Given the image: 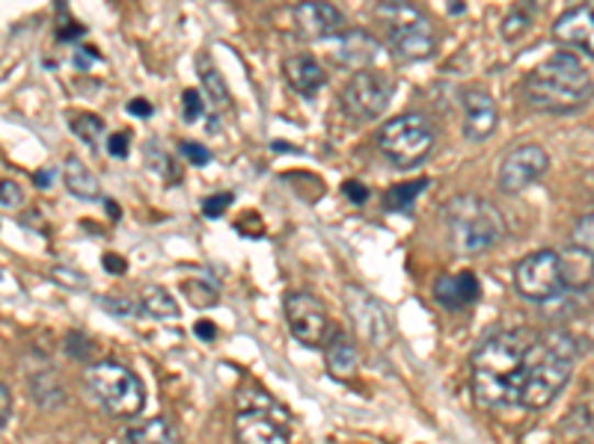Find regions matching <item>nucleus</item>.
I'll list each match as a JSON object with an SVG mask.
<instances>
[{
    "label": "nucleus",
    "mask_w": 594,
    "mask_h": 444,
    "mask_svg": "<svg viewBox=\"0 0 594 444\" xmlns=\"http://www.w3.org/2000/svg\"><path fill=\"white\" fill-rule=\"evenodd\" d=\"M535 329L517 326L487 335L473 353V397L482 409H517L524 391L529 346L535 341Z\"/></svg>",
    "instance_id": "1"
},
{
    "label": "nucleus",
    "mask_w": 594,
    "mask_h": 444,
    "mask_svg": "<svg viewBox=\"0 0 594 444\" xmlns=\"http://www.w3.org/2000/svg\"><path fill=\"white\" fill-rule=\"evenodd\" d=\"M576 358H580V344L574 335H568L564 329H547L538 332L529 346V362H526L524 391L517 409L538 412L562 395L568 379L574 376Z\"/></svg>",
    "instance_id": "2"
},
{
    "label": "nucleus",
    "mask_w": 594,
    "mask_h": 444,
    "mask_svg": "<svg viewBox=\"0 0 594 444\" xmlns=\"http://www.w3.org/2000/svg\"><path fill=\"white\" fill-rule=\"evenodd\" d=\"M524 95L535 110L568 116L583 110L592 99V71L571 50H556L538 62L524 80Z\"/></svg>",
    "instance_id": "3"
},
{
    "label": "nucleus",
    "mask_w": 594,
    "mask_h": 444,
    "mask_svg": "<svg viewBox=\"0 0 594 444\" xmlns=\"http://www.w3.org/2000/svg\"><path fill=\"white\" fill-rule=\"evenodd\" d=\"M444 223L449 243L461 255H482L500 247L505 237L503 210L482 196H452L444 207Z\"/></svg>",
    "instance_id": "4"
},
{
    "label": "nucleus",
    "mask_w": 594,
    "mask_h": 444,
    "mask_svg": "<svg viewBox=\"0 0 594 444\" xmlns=\"http://www.w3.org/2000/svg\"><path fill=\"white\" fill-rule=\"evenodd\" d=\"M374 21L402 62H423L437 54V33L428 12L413 0H378Z\"/></svg>",
    "instance_id": "5"
},
{
    "label": "nucleus",
    "mask_w": 594,
    "mask_h": 444,
    "mask_svg": "<svg viewBox=\"0 0 594 444\" xmlns=\"http://www.w3.org/2000/svg\"><path fill=\"white\" fill-rule=\"evenodd\" d=\"M235 435L242 444H292V414L250 385L238 391Z\"/></svg>",
    "instance_id": "6"
},
{
    "label": "nucleus",
    "mask_w": 594,
    "mask_h": 444,
    "mask_svg": "<svg viewBox=\"0 0 594 444\" xmlns=\"http://www.w3.org/2000/svg\"><path fill=\"white\" fill-rule=\"evenodd\" d=\"M87 388L99 406L113 418H137L146 403V391H143L141 376L134 374L132 367L120 365V362H96L87 367Z\"/></svg>",
    "instance_id": "7"
},
{
    "label": "nucleus",
    "mask_w": 594,
    "mask_h": 444,
    "mask_svg": "<svg viewBox=\"0 0 594 444\" xmlns=\"http://www.w3.org/2000/svg\"><path fill=\"white\" fill-rule=\"evenodd\" d=\"M434 143H437V134L423 113H402L393 122H386L378 134L383 158L399 169L423 167L425 160L432 158Z\"/></svg>",
    "instance_id": "8"
},
{
    "label": "nucleus",
    "mask_w": 594,
    "mask_h": 444,
    "mask_svg": "<svg viewBox=\"0 0 594 444\" xmlns=\"http://www.w3.org/2000/svg\"><path fill=\"white\" fill-rule=\"evenodd\" d=\"M514 287L529 303H550L564 294L562 255L556 249H538L514 266Z\"/></svg>",
    "instance_id": "9"
},
{
    "label": "nucleus",
    "mask_w": 594,
    "mask_h": 444,
    "mask_svg": "<svg viewBox=\"0 0 594 444\" xmlns=\"http://www.w3.org/2000/svg\"><path fill=\"white\" fill-rule=\"evenodd\" d=\"M393 80L381 75V71L363 69L357 71L348 87L343 89V107L348 116H354L357 122H374L378 116L386 113L390 101H393Z\"/></svg>",
    "instance_id": "10"
},
{
    "label": "nucleus",
    "mask_w": 594,
    "mask_h": 444,
    "mask_svg": "<svg viewBox=\"0 0 594 444\" xmlns=\"http://www.w3.org/2000/svg\"><path fill=\"white\" fill-rule=\"evenodd\" d=\"M285 308V323L303 346H324L333 335V323L327 308L306 291H289L282 299Z\"/></svg>",
    "instance_id": "11"
},
{
    "label": "nucleus",
    "mask_w": 594,
    "mask_h": 444,
    "mask_svg": "<svg viewBox=\"0 0 594 444\" xmlns=\"http://www.w3.org/2000/svg\"><path fill=\"white\" fill-rule=\"evenodd\" d=\"M345 308L351 315V323L357 335L363 338L366 344L372 346H390L393 341V320L386 317L383 306L372 294H366L363 287L348 285L345 287Z\"/></svg>",
    "instance_id": "12"
},
{
    "label": "nucleus",
    "mask_w": 594,
    "mask_h": 444,
    "mask_svg": "<svg viewBox=\"0 0 594 444\" xmlns=\"http://www.w3.org/2000/svg\"><path fill=\"white\" fill-rule=\"evenodd\" d=\"M547 169H550V158H547L545 148L535 146V143H524L503 158L500 172H496V184L503 193L514 196V193H524V190L533 187Z\"/></svg>",
    "instance_id": "13"
},
{
    "label": "nucleus",
    "mask_w": 594,
    "mask_h": 444,
    "mask_svg": "<svg viewBox=\"0 0 594 444\" xmlns=\"http://www.w3.org/2000/svg\"><path fill=\"white\" fill-rule=\"evenodd\" d=\"M345 19L327 0H301L294 7V27L303 39H333L339 36Z\"/></svg>",
    "instance_id": "14"
},
{
    "label": "nucleus",
    "mask_w": 594,
    "mask_h": 444,
    "mask_svg": "<svg viewBox=\"0 0 594 444\" xmlns=\"http://www.w3.org/2000/svg\"><path fill=\"white\" fill-rule=\"evenodd\" d=\"M461 130L470 143H484V139L496 130L500 110H496V101L491 99V92H484V89H467L461 95Z\"/></svg>",
    "instance_id": "15"
},
{
    "label": "nucleus",
    "mask_w": 594,
    "mask_h": 444,
    "mask_svg": "<svg viewBox=\"0 0 594 444\" xmlns=\"http://www.w3.org/2000/svg\"><path fill=\"white\" fill-rule=\"evenodd\" d=\"M553 39L568 48L583 50L585 57H592L594 50V19H592V3L574 7L568 10L562 19L553 24Z\"/></svg>",
    "instance_id": "16"
},
{
    "label": "nucleus",
    "mask_w": 594,
    "mask_h": 444,
    "mask_svg": "<svg viewBox=\"0 0 594 444\" xmlns=\"http://www.w3.org/2000/svg\"><path fill=\"white\" fill-rule=\"evenodd\" d=\"M482 296V282L475 278V273L463 270V273H446L434 282V299L449 311H461L470 308Z\"/></svg>",
    "instance_id": "17"
},
{
    "label": "nucleus",
    "mask_w": 594,
    "mask_h": 444,
    "mask_svg": "<svg viewBox=\"0 0 594 444\" xmlns=\"http://www.w3.org/2000/svg\"><path fill=\"white\" fill-rule=\"evenodd\" d=\"M282 75L289 80V87H292L298 95H303V99H313L315 92L327 83L318 59L310 57V54H292V57L282 62Z\"/></svg>",
    "instance_id": "18"
},
{
    "label": "nucleus",
    "mask_w": 594,
    "mask_h": 444,
    "mask_svg": "<svg viewBox=\"0 0 594 444\" xmlns=\"http://www.w3.org/2000/svg\"><path fill=\"white\" fill-rule=\"evenodd\" d=\"M381 54V45L374 39L372 33L366 30H348V33H339V48H336V57L348 69H369L374 59Z\"/></svg>",
    "instance_id": "19"
},
{
    "label": "nucleus",
    "mask_w": 594,
    "mask_h": 444,
    "mask_svg": "<svg viewBox=\"0 0 594 444\" xmlns=\"http://www.w3.org/2000/svg\"><path fill=\"white\" fill-rule=\"evenodd\" d=\"M324 350H327V371H330V376H336V379H351V376L357 374L360 355H357V346H354V341L345 335V332L333 329V335L327 338Z\"/></svg>",
    "instance_id": "20"
},
{
    "label": "nucleus",
    "mask_w": 594,
    "mask_h": 444,
    "mask_svg": "<svg viewBox=\"0 0 594 444\" xmlns=\"http://www.w3.org/2000/svg\"><path fill=\"white\" fill-rule=\"evenodd\" d=\"M63 181H66L71 196L81 198V202H99L101 198L99 178L92 175V169L81 158H66V163H63Z\"/></svg>",
    "instance_id": "21"
},
{
    "label": "nucleus",
    "mask_w": 594,
    "mask_h": 444,
    "mask_svg": "<svg viewBox=\"0 0 594 444\" xmlns=\"http://www.w3.org/2000/svg\"><path fill=\"white\" fill-rule=\"evenodd\" d=\"M122 444H179V433L167 418H149L128 426L122 435Z\"/></svg>",
    "instance_id": "22"
},
{
    "label": "nucleus",
    "mask_w": 594,
    "mask_h": 444,
    "mask_svg": "<svg viewBox=\"0 0 594 444\" xmlns=\"http://www.w3.org/2000/svg\"><path fill=\"white\" fill-rule=\"evenodd\" d=\"M197 71H200L202 92H205L209 104H212L214 110H229L232 104L229 89H226V80H223L221 69L214 66V59L209 57V54H200V57H197Z\"/></svg>",
    "instance_id": "23"
},
{
    "label": "nucleus",
    "mask_w": 594,
    "mask_h": 444,
    "mask_svg": "<svg viewBox=\"0 0 594 444\" xmlns=\"http://www.w3.org/2000/svg\"><path fill=\"white\" fill-rule=\"evenodd\" d=\"M141 311L155 317V320H179V299H176L167 287L152 285L143 291Z\"/></svg>",
    "instance_id": "24"
},
{
    "label": "nucleus",
    "mask_w": 594,
    "mask_h": 444,
    "mask_svg": "<svg viewBox=\"0 0 594 444\" xmlns=\"http://www.w3.org/2000/svg\"><path fill=\"white\" fill-rule=\"evenodd\" d=\"M425 187H428V178L393 184V187L383 193V207L393 210V214H411L413 205H416V198L423 196Z\"/></svg>",
    "instance_id": "25"
},
{
    "label": "nucleus",
    "mask_w": 594,
    "mask_h": 444,
    "mask_svg": "<svg viewBox=\"0 0 594 444\" xmlns=\"http://www.w3.org/2000/svg\"><path fill=\"white\" fill-rule=\"evenodd\" d=\"M535 0H520L517 7H514L508 15L503 19V24H500V33H503L505 42H517L524 33H529V27H533L535 21Z\"/></svg>",
    "instance_id": "26"
},
{
    "label": "nucleus",
    "mask_w": 594,
    "mask_h": 444,
    "mask_svg": "<svg viewBox=\"0 0 594 444\" xmlns=\"http://www.w3.org/2000/svg\"><path fill=\"white\" fill-rule=\"evenodd\" d=\"M71 134L87 148L99 151L101 137H104V122L96 113H78V116H71Z\"/></svg>",
    "instance_id": "27"
},
{
    "label": "nucleus",
    "mask_w": 594,
    "mask_h": 444,
    "mask_svg": "<svg viewBox=\"0 0 594 444\" xmlns=\"http://www.w3.org/2000/svg\"><path fill=\"white\" fill-rule=\"evenodd\" d=\"M182 291L188 294L197 308H212L221 303V294H217V287L209 285V282H202V278H188L182 285Z\"/></svg>",
    "instance_id": "28"
},
{
    "label": "nucleus",
    "mask_w": 594,
    "mask_h": 444,
    "mask_svg": "<svg viewBox=\"0 0 594 444\" xmlns=\"http://www.w3.org/2000/svg\"><path fill=\"white\" fill-rule=\"evenodd\" d=\"M594 219L592 214H585V217L576 219V226H574V235H571V249L574 252H580V255H592V247H594V226H592Z\"/></svg>",
    "instance_id": "29"
},
{
    "label": "nucleus",
    "mask_w": 594,
    "mask_h": 444,
    "mask_svg": "<svg viewBox=\"0 0 594 444\" xmlns=\"http://www.w3.org/2000/svg\"><path fill=\"white\" fill-rule=\"evenodd\" d=\"M101 308H108L113 317H134L137 311H141V303H134V299H128V296H101L99 299Z\"/></svg>",
    "instance_id": "30"
},
{
    "label": "nucleus",
    "mask_w": 594,
    "mask_h": 444,
    "mask_svg": "<svg viewBox=\"0 0 594 444\" xmlns=\"http://www.w3.org/2000/svg\"><path fill=\"white\" fill-rule=\"evenodd\" d=\"M146 160H149V167H155V175H167V181H179L182 178L172 167V160L158 146L146 148Z\"/></svg>",
    "instance_id": "31"
},
{
    "label": "nucleus",
    "mask_w": 594,
    "mask_h": 444,
    "mask_svg": "<svg viewBox=\"0 0 594 444\" xmlns=\"http://www.w3.org/2000/svg\"><path fill=\"white\" fill-rule=\"evenodd\" d=\"M179 151H182V158L193 167H209L212 163V151L202 146V143H193V139H182L179 143Z\"/></svg>",
    "instance_id": "32"
},
{
    "label": "nucleus",
    "mask_w": 594,
    "mask_h": 444,
    "mask_svg": "<svg viewBox=\"0 0 594 444\" xmlns=\"http://www.w3.org/2000/svg\"><path fill=\"white\" fill-rule=\"evenodd\" d=\"M232 202H235L232 193H214V196L202 198V217H209V219L223 217V214L232 207Z\"/></svg>",
    "instance_id": "33"
},
{
    "label": "nucleus",
    "mask_w": 594,
    "mask_h": 444,
    "mask_svg": "<svg viewBox=\"0 0 594 444\" xmlns=\"http://www.w3.org/2000/svg\"><path fill=\"white\" fill-rule=\"evenodd\" d=\"M0 205L3 207H21L24 205V190H21L19 181H12V178H3L0 181Z\"/></svg>",
    "instance_id": "34"
},
{
    "label": "nucleus",
    "mask_w": 594,
    "mask_h": 444,
    "mask_svg": "<svg viewBox=\"0 0 594 444\" xmlns=\"http://www.w3.org/2000/svg\"><path fill=\"white\" fill-rule=\"evenodd\" d=\"M205 107H202V95L197 89H184V122H197L202 118Z\"/></svg>",
    "instance_id": "35"
},
{
    "label": "nucleus",
    "mask_w": 594,
    "mask_h": 444,
    "mask_svg": "<svg viewBox=\"0 0 594 444\" xmlns=\"http://www.w3.org/2000/svg\"><path fill=\"white\" fill-rule=\"evenodd\" d=\"M128 148H132V137L125 134V130H116V134H108V155L113 158H125L128 155Z\"/></svg>",
    "instance_id": "36"
},
{
    "label": "nucleus",
    "mask_w": 594,
    "mask_h": 444,
    "mask_svg": "<svg viewBox=\"0 0 594 444\" xmlns=\"http://www.w3.org/2000/svg\"><path fill=\"white\" fill-rule=\"evenodd\" d=\"M343 193H345V198H351L354 205H363V202H369V187H366V184H360L357 178L345 181Z\"/></svg>",
    "instance_id": "37"
},
{
    "label": "nucleus",
    "mask_w": 594,
    "mask_h": 444,
    "mask_svg": "<svg viewBox=\"0 0 594 444\" xmlns=\"http://www.w3.org/2000/svg\"><path fill=\"white\" fill-rule=\"evenodd\" d=\"M66 350H69L75 358H87V355H90V344H87V338L78 335V332H71L69 341H66Z\"/></svg>",
    "instance_id": "38"
},
{
    "label": "nucleus",
    "mask_w": 594,
    "mask_h": 444,
    "mask_svg": "<svg viewBox=\"0 0 594 444\" xmlns=\"http://www.w3.org/2000/svg\"><path fill=\"white\" fill-rule=\"evenodd\" d=\"M125 110H128V116H137V118H149L152 116V104L146 99H132L128 104H125Z\"/></svg>",
    "instance_id": "39"
},
{
    "label": "nucleus",
    "mask_w": 594,
    "mask_h": 444,
    "mask_svg": "<svg viewBox=\"0 0 594 444\" xmlns=\"http://www.w3.org/2000/svg\"><path fill=\"white\" fill-rule=\"evenodd\" d=\"M10 414H12V395L10 388L0 383V426L10 421Z\"/></svg>",
    "instance_id": "40"
},
{
    "label": "nucleus",
    "mask_w": 594,
    "mask_h": 444,
    "mask_svg": "<svg viewBox=\"0 0 594 444\" xmlns=\"http://www.w3.org/2000/svg\"><path fill=\"white\" fill-rule=\"evenodd\" d=\"M193 332H197L202 341H214V338H217V326H214L212 320H200V323L193 326Z\"/></svg>",
    "instance_id": "41"
},
{
    "label": "nucleus",
    "mask_w": 594,
    "mask_h": 444,
    "mask_svg": "<svg viewBox=\"0 0 594 444\" xmlns=\"http://www.w3.org/2000/svg\"><path fill=\"white\" fill-rule=\"evenodd\" d=\"M104 266H111V273H125V261L120 255H104Z\"/></svg>",
    "instance_id": "42"
},
{
    "label": "nucleus",
    "mask_w": 594,
    "mask_h": 444,
    "mask_svg": "<svg viewBox=\"0 0 594 444\" xmlns=\"http://www.w3.org/2000/svg\"><path fill=\"white\" fill-rule=\"evenodd\" d=\"M33 181H36L40 187H51V172H48V169H40V172L33 175Z\"/></svg>",
    "instance_id": "43"
},
{
    "label": "nucleus",
    "mask_w": 594,
    "mask_h": 444,
    "mask_svg": "<svg viewBox=\"0 0 594 444\" xmlns=\"http://www.w3.org/2000/svg\"><path fill=\"white\" fill-rule=\"evenodd\" d=\"M104 207H108V210H111V217H120V207L113 205L111 198H108V202H104Z\"/></svg>",
    "instance_id": "44"
}]
</instances>
